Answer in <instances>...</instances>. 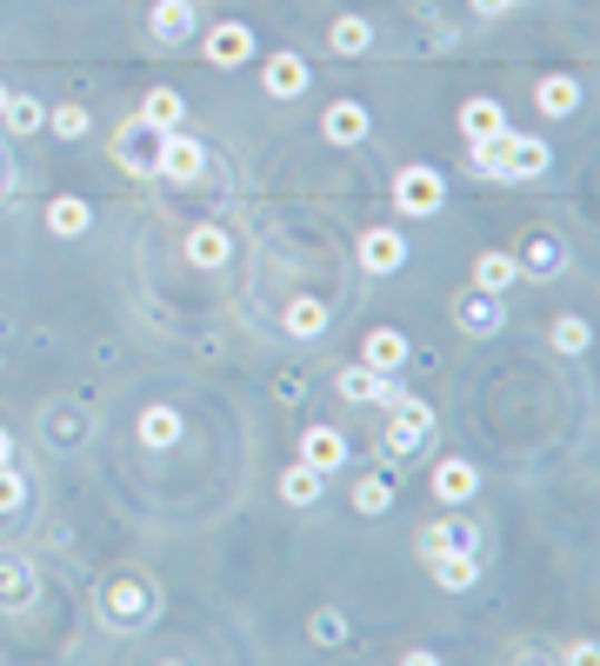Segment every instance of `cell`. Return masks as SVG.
<instances>
[{
    "mask_svg": "<svg viewBox=\"0 0 600 666\" xmlns=\"http://www.w3.org/2000/svg\"><path fill=\"white\" fill-rule=\"evenodd\" d=\"M441 200H447V180H441L434 167H401V173H394V207H401V213L427 220V213H441Z\"/></svg>",
    "mask_w": 600,
    "mask_h": 666,
    "instance_id": "cell-1",
    "label": "cell"
},
{
    "mask_svg": "<svg viewBox=\"0 0 600 666\" xmlns=\"http://www.w3.org/2000/svg\"><path fill=\"white\" fill-rule=\"evenodd\" d=\"M114 153H120V167L127 173H160V127H147L140 113L114 133Z\"/></svg>",
    "mask_w": 600,
    "mask_h": 666,
    "instance_id": "cell-2",
    "label": "cell"
},
{
    "mask_svg": "<svg viewBox=\"0 0 600 666\" xmlns=\"http://www.w3.org/2000/svg\"><path fill=\"white\" fill-rule=\"evenodd\" d=\"M387 407H394V427H387V440H394L401 454H414V447H427V440H434V407H427V400H414V394H394Z\"/></svg>",
    "mask_w": 600,
    "mask_h": 666,
    "instance_id": "cell-3",
    "label": "cell"
},
{
    "mask_svg": "<svg viewBox=\"0 0 600 666\" xmlns=\"http://www.w3.org/2000/svg\"><path fill=\"white\" fill-rule=\"evenodd\" d=\"M200 173H207V147L194 133L167 127L160 133V180H200Z\"/></svg>",
    "mask_w": 600,
    "mask_h": 666,
    "instance_id": "cell-4",
    "label": "cell"
},
{
    "mask_svg": "<svg viewBox=\"0 0 600 666\" xmlns=\"http://www.w3.org/2000/svg\"><path fill=\"white\" fill-rule=\"evenodd\" d=\"M100 614H107V627H140L154 614V587L147 580H114L100 594Z\"/></svg>",
    "mask_w": 600,
    "mask_h": 666,
    "instance_id": "cell-5",
    "label": "cell"
},
{
    "mask_svg": "<svg viewBox=\"0 0 600 666\" xmlns=\"http://www.w3.org/2000/svg\"><path fill=\"white\" fill-rule=\"evenodd\" d=\"M401 387H394V374H374L367 360H354V367H341V400H354V407H387Z\"/></svg>",
    "mask_w": 600,
    "mask_h": 666,
    "instance_id": "cell-6",
    "label": "cell"
},
{
    "mask_svg": "<svg viewBox=\"0 0 600 666\" xmlns=\"http://www.w3.org/2000/svg\"><path fill=\"white\" fill-rule=\"evenodd\" d=\"M501 320H508L501 294H481V287H474V294H461V300H454V327H461V334H474V340H481V334H501Z\"/></svg>",
    "mask_w": 600,
    "mask_h": 666,
    "instance_id": "cell-7",
    "label": "cell"
},
{
    "mask_svg": "<svg viewBox=\"0 0 600 666\" xmlns=\"http://www.w3.org/2000/svg\"><path fill=\"white\" fill-rule=\"evenodd\" d=\"M361 267H367V274H401V267H407V240H401L394 227H367V233H361Z\"/></svg>",
    "mask_w": 600,
    "mask_h": 666,
    "instance_id": "cell-8",
    "label": "cell"
},
{
    "mask_svg": "<svg viewBox=\"0 0 600 666\" xmlns=\"http://www.w3.org/2000/svg\"><path fill=\"white\" fill-rule=\"evenodd\" d=\"M200 53H207L214 67H240V60H254V33H247L240 20H220V27L200 40Z\"/></svg>",
    "mask_w": 600,
    "mask_h": 666,
    "instance_id": "cell-9",
    "label": "cell"
},
{
    "mask_svg": "<svg viewBox=\"0 0 600 666\" xmlns=\"http://www.w3.org/2000/svg\"><path fill=\"white\" fill-rule=\"evenodd\" d=\"M474 494H481V467H474V460H441V467H434V500L468 507Z\"/></svg>",
    "mask_w": 600,
    "mask_h": 666,
    "instance_id": "cell-10",
    "label": "cell"
},
{
    "mask_svg": "<svg viewBox=\"0 0 600 666\" xmlns=\"http://www.w3.org/2000/svg\"><path fill=\"white\" fill-rule=\"evenodd\" d=\"M321 133H327L334 147H354V140H367V107H361V100H334V107L321 113Z\"/></svg>",
    "mask_w": 600,
    "mask_h": 666,
    "instance_id": "cell-11",
    "label": "cell"
},
{
    "mask_svg": "<svg viewBox=\"0 0 600 666\" xmlns=\"http://www.w3.org/2000/svg\"><path fill=\"white\" fill-rule=\"evenodd\" d=\"M361 360H367L374 374H394V367H407V334H401V327H374V334L361 340Z\"/></svg>",
    "mask_w": 600,
    "mask_h": 666,
    "instance_id": "cell-12",
    "label": "cell"
},
{
    "mask_svg": "<svg viewBox=\"0 0 600 666\" xmlns=\"http://www.w3.org/2000/svg\"><path fill=\"white\" fill-rule=\"evenodd\" d=\"M260 80H267L274 100H294V93H307V60H301V53H274V60L260 67Z\"/></svg>",
    "mask_w": 600,
    "mask_h": 666,
    "instance_id": "cell-13",
    "label": "cell"
},
{
    "mask_svg": "<svg viewBox=\"0 0 600 666\" xmlns=\"http://www.w3.org/2000/svg\"><path fill=\"white\" fill-rule=\"evenodd\" d=\"M461 133H468V140H494V133H508L501 100H494V93H474V100L461 107Z\"/></svg>",
    "mask_w": 600,
    "mask_h": 666,
    "instance_id": "cell-14",
    "label": "cell"
},
{
    "mask_svg": "<svg viewBox=\"0 0 600 666\" xmlns=\"http://www.w3.org/2000/svg\"><path fill=\"white\" fill-rule=\"evenodd\" d=\"M281 327H287L294 340H321V334H327V300H314V294H301V300H287V314H281Z\"/></svg>",
    "mask_w": 600,
    "mask_h": 666,
    "instance_id": "cell-15",
    "label": "cell"
},
{
    "mask_svg": "<svg viewBox=\"0 0 600 666\" xmlns=\"http://www.w3.org/2000/svg\"><path fill=\"white\" fill-rule=\"evenodd\" d=\"M301 460L321 467V474H334V467L347 460V440H341L334 427H307V434H301Z\"/></svg>",
    "mask_w": 600,
    "mask_h": 666,
    "instance_id": "cell-16",
    "label": "cell"
},
{
    "mask_svg": "<svg viewBox=\"0 0 600 666\" xmlns=\"http://www.w3.org/2000/svg\"><path fill=\"white\" fill-rule=\"evenodd\" d=\"M481 554V527H468V520H441V527H427L421 534V554Z\"/></svg>",
    "mask_w": 600,
    "mask_h": 666,
    "instance_id": "cell-17",
    "label": "cell"
},
{
    "mask_svg": "<svg viewBox=\"0 0 600 666\" xmlns=\"http://www.w3.org/2000/svg\"><path fill=\"white\" fill-rule=\"evenodd\" d=\"M427 560H434V580H441L447 594H468V587L481 580V554H461V547H454V554H427Z\"/></svg>",
    "mask_w": 600,
    "mask_h": 666,
    "instance_id": "cell-18",
    "label": "cell"
},
{
    "mask_svg": "<svg viewBox=\"0 0 600 666\" xmlns=\"http://www.w3.org/2000/svg\"><path fill=\"white\" fill-rule=\"evenodd\" d=\"M147 27H154V40H167V47L187 40V33H194V0H154V20H147Z\"/></svg>",
    "mask_w": 600,
    "mask_h": 666,
    "instance_id": "cell-19",
    "label": "cell"
},
{
    "mask_svg": "<svg viewBox=\"0 0 600 666\" xmlns=\"http://www.w3.org/2000/svg\"><path fill=\"white\" fill-rule=\"evenodd\" d=\"M94 227V207L87 200H73V193H60V200H47V233H60V240H73V233H87Z\"/></svg>",
    "mask_w": 600,
    "mask_h": 666,
    "instance_id": "cell-20",
    "label": "cell"
},
{
    "mask_svg": "<svg viewBox=\"0 0 600 666\" xmlns=\"http://www.w3.org/2000/svg\"><path fill=\"white\" fill-rule=\"evenodd\" d=\"M321 494H327V474H321V467H307V460H301V467H287V474H281V500H287V507H314Z\"/></svg>",
    "mask_w": 600,
    "mask_h": 666,
    "instance_id": "cell-21",
    "label": "cell"
},
{
    "mask_svg": "<svg viewBox=\"0 0 600 666\" xmlns=\"http://www.w3.org/2000/svg\"><path fill=\"white\" fill-rule=\"evenodd\" d=\"M534 107H541V113H554V120H561V113H574V107H581V80H574V73H548V80H541V93H534Z\"/></svg>",
    "mask_w": 600,
    "mask_h": 666,
    "instance_id": "cell-22",
    "label": "cell"
},
{
    "mask_svg": "<svg viewBox=\"0 0 600 666\" xmlns=\"http://www.w3.org/2000/svg\"><path fill=\"white\" fill-rule=\"evenodd\" d=\"M0 120H7V133H13V140H27V133H40V127H47V107H40L33 93H7Z\"/></svg>",
    "mask_w": 600,
    "mask_h": 666,
    "instance_id": "cell-23",
    "label": "cell"
},
{
    "mask_svg": "<svg viewBox=\"0 0 600 666\" xmlns=\"http://www.w3.org/2000/svg\"><path fill=\"white\" fill-rule=\"evenodd\" d=\"M514 280H521V260H514V254H481V260H474V287H481V294H508Z\"/></svg>",
    "mask_w": 600,
    "mask_h": 666,
    "instance_id": "cell-24",
    "label": "cell"
},
{
    "mask_svg": "<svg viewBox=\"0 0 600 666\" xmlns=\"http://www.w3.org/2000/svg\"><path fill=\"white\" fill-rule=\"evenodd\" d=\"M568 267V254H561V240H548V233H534L528 247H521V274H541V280H554Z\"/></svg>",
    "mask_w": 600,
    "mask_h": 666,
    "instance_id": "cell-25",
    "label": "cell"
},
{
    "mask_svg": "<svg viewBox=\"0 0 600 666\" xmlns=\"http://www.w3.org/2000/svg\"><path fill=\"white\" fill-rule=\"evenodd\" d=\"M180 113H187V100H180V93H167V87H154V93L140 100V120H147V127H160V133H167V127H180Z\"/></svg>",
    "mask_w": 600,
    "mask_h": 666,
    "instance_id": "cell-26",
    "label": "cell"
},
{
    "mask_svg": "<svg viewBox=\"0 0 600 666\" xmlns=\"http://www.w3.org/2000/svg\"><path fill=\"white\" fill-rule=\"evenodd\" d=\"M187 260L194 267H227V233L220 227H194L187 233Z\"/></svg>",
    "mask_w": 600,
    "mask_h": 666,
    "instance_id": "cell-27",
    "label": "cell"
},
{
    "mask_svg": "<svg viewBox=\"0 0 600 666\" xmlns=\"http://www.w3.org/2000/svg\"><path fill=\"white\" fill-rule=\"evenodd\" d=\"M33 600V567L27 560H0V607H27Z\"/></svg>",
    "mask_w": 600,
    "mask_h": 666,
    "instance_id": "cell-28",
    "label": "cell"
},
{
    "mask_svg": "<svg viewBox=\"0 0 600 666\" xmlns=\"http://www.w3.org/2000/svg\"><path fill=\"white\" fill-rule=\"evenodd\" d=\"M327 40H334V53H367V47H374V27H367L361 13H341Z\"/></svg>",
    "mask_w": 600,
    "mask_h": 666,
    "instance_id": "cell-29",
    "label": "cell"
},
{
    "mask_svg": "<svg viewBox=\"0 0 600 666\" xmlns=\"http://www.w3.org/2000/svg\"><path fill=\"white\" fill-rule=\"evenodd\" d=\"M140 440H147V447H174V440H180V414H174V407H147V414H140Z\"/></svg>",
    "mask_w": 600,
    "mask_h": 666,
    "instance_id": "cell-30",
    "label": "cell"
},
{
    "mask_svg": "<svg viewBox=\"0 0 600 666\" xmlns=\"http://www.w3.org/2000/svg\"><path fill=\"white\" fill-rule=\"evenodd\" d=\"M354 507H361V514H387V507H394V480H381V474H367V480L354 487Z\"/></svg>",
    "mask_w": 600,
    "mask_h": 666,
    "instance_id": "cell-31",
    "label": "cell"
},
{
    "mask_svg": "<svg viewBox=\"0 0 600 666\" xmlns=\"http://www.w3.org/2000/svg\"><path fill=\"white\" fill-rule=\"evenodd\" d=\"M47 127H53L60 140H80V133H87V107H73V100H67V107H47Z\"/></svg>",
    "mask_w": 600,
    "mask_h": 666,
    "instance_id": "cell-32",
    "label": "cell"
},
{
    "mask_svg": "<svg viewBox=\"0 0 600 666\" xmlns=\"http://www.w3.org/2000/svg\"><path fill=\"white\" fill-rule=\"evenodd\" d=\"M554 347H561V354H588V347H594V327H588V320H574V314H568V320H561V327H554Z\"/></svg>",
    "mask_w": 600,
    "mask_h": 666,
    "instance_id": "cell-33",
    "label": "cell"
},
{
    "mask_svg": "<svg viewBox=\"0 0 600 666\" xmlns=\"http://www.w3.org/2000/svg\"><path fill=\"white\" fill-rule=\"evenodd\" d=\"M307 634H314V640H321V647H341V640H347V620H341V614H334V607H321V614H314V620H307Z\"/></svg>",
    "mask_w": 600,
    "mask_h": 666,
    "instance_id": "cell-34",
    "label": "cell"
},
{
    "mask_svg": "<svg viewBox=\"0 0 600 666\" xmlns=\"http://www.w3.org/2000/svg\"><path fill=\"white\" fill-rule=\"evenodd\" d=\"M20 500H27V480H20L13 467H0V514H13Z\"/></svg>",
    "mask_w": 600,
    "mask_h": 666,
    "instance_id": "cell-35",
    "label": "cell"
},
{
    "mask_svg": "<svg viewBox=\"0 0 600 666\" xmlns=\"http://www.w3.org/2000/svg\"><path fill=\"white\" fill-rule=\"evenodd\" d=\"M80 434V420H60V414H47V440H73Z\"/></svg>",
    "mask_w": 600,
    "mask_h": 666,
    "instance_id": "cell-36",
    "label": "cell"
},
{
    "mask_svg": "<svg viewBox=\"0 0 600 666\" xmlns=\"http://www.w3.org/2000/svg\"><path fill=\"white\" fill-rule=\"evenodd\" d=\"M514 0H474V13H508Z\"/></svg>",
    "mask_w": 600,
    "mask_h": 666,
    "instance_id": "cell-37",
    "label": "cell"
},
{
    "mask_svg": "<svg viewBox=\"0 0 600 666\" xmlns=\"http://www.w3.org/2000/svg\"><path fill=\"white\" fill-rule=\"evenodd\" d=\"M0 467H13V440H7V427H0Z\"/></svg>",
    "mask_w": 600,
    "mask_h": 666,
    "instance_id": "cell-38",
    "label": "cell"
},
{
    "mask_svg": "<svg viewBox=\"0 0 600 666\" xmlns=\"http://www.w3.org/2000/svg\"><path fill=\"white\" fill-rule=\"evenodd\" d=\"M0 107H7V80H0Z\"/></svg>",
    "mask_w": 600,
    "mask_h": 666,
    "instance_id": "cell-39",
    "label": "cell"
}]
</instances>
